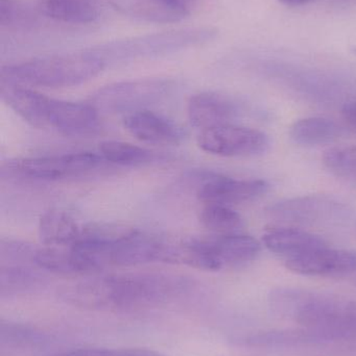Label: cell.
Here are the masks:
<instances>
[{
	"label": "cell",
	"mask_w": 356,
	"mask_h": 356,
	"mask_svg": "<svg viewBox=\"0 0 356 356\" xmlns=\"http://www.w3.org/2000/svg\"><path fill=\"white\" fill-rule=\"evenodd\" d=\"M173 89L167 79H144L111 83L92 96L91 104L107 113H130L161 102Z\"/></svg>",
	"instance_id": "4"
},
{
	"label": "cell",
	"mask_w": 356,
	"mask_h": 356,
	"mask_svg": "<svg viewBox=\"0 0 356 356\" xmlns=\"http://www.w3.org/2000/svg\"><path fill=\"white\" fill-rule=\"evenodd\" d=\"M100 125L98 110L92 104L52 99L47 127L68 136L93 134Z\"/></svg>",
	"instance_id": "11"
},
{
	"label": "cell",
	"mask_w": 356,
	"mask_h": 356,
	"mask_svg": "<svg viewBox=\"0 0 356 356\" xmlns=\"http://www.w3.org/2000/svg\"><path fill=\"white\" fill-rule=\"evenodd\" d=\"M350 50H351V51H353V54H355V56H356V45L353 46V47L350 48Z\"/></svg>",
	"instance_id": "32"
},
{
	"label": "cell",
	"mask_w": 356,
	"mask_h": 356,
	"mask_svg": "<svg viewBox=\"0 0 356 356\" xmlns=\"http://www.w3.org/2000/svg\"><path fill=\"white\" fill-rule=\"evenodd\" d=\"M2 100L25 122L35 127H47L48 112L52 98L18 83L1 81Z\"/></svg>",
	"instance_id": "14"
},
{
	"label": "cell",
	"mask_w": 356,
	"mask_h": 356,
	"mask_svg": "<svg viewBox=\"0 0 356 356\" xmlns=\"http://www.w3.org/2000/svg\"><path fill=\"white\" fill-rule=\"evenodd\" d=\"M342 129L334 121L322 117H309L296 121L290 129L293 141L302 146H320L336 141Z\"/></svg>",
	"instance_id": "20"
},
{
	"label": "cell",
	"mask_w": 356,
	"mask_h": 356,
	"mask_svg": "<svg viewBox=\"0 0 356 356\" xmlns=\"http://www.w3.org/2000/svg\"><path fill=\"white\" fill-rule=\"evenodd\" d=\"M326 343L332 342L324 332L309 327L257 332L242 337L238 340V344L242 346L270 349L295 348Z\"/></svg>",
	"instance_id": "16"
},
{
	"label": "cell",
	"mask_w": 356,
	"mask_h": 356,
	"mask_svg": "<svg viewBox=\"0 0 356 356\" xmlns=\"http://www.w3.org/2000/svg\"><path fill=\"white\" fill-rule=\"evenodd\" d=\"M33 264L41 269L59 274L95 273L92 266L71 246L37 248Z\"/></svg>",
	"instance_id": "19"
},
{
	"label": "cell",
	"mask_w": 356,
	"mask_h": 356,
	"mask_svg": "<svg viewBox=\"0 0 356 356\" xmlns=\"http://www.w3.org/2000/svg\"><path fill=\"white\" fill-rule=\"evenodd\" d=\"M38 247L27 243L14 240H1L0 243V255L2 261H31Z\"/></svg>",
	"instance_id": "28"
},
{
	"label": "cell",
	"mask_w": 356,
	"mask_h": 356,
	"mask_svg": "<svg viewBox=\"0 0 356 356\" xmlns=\"http://www.w3.org/2000/svg\"><path fill=\"white\" fill-rule=\"evenodd\" d=\"M215 35L217 31L208 27L179 29L110 42L90 51L104 58L106 63L109 58L160 56L206 43Z\"/></svg>",
	"instance_id": "3"
},
{
	"label": "cell",
	"mask_w": 356,
	"mask_h": 356,
	"mask_svg": "<svg viewBox=\"0 0 356 356\" xmlns=\"http://www.w3.org/2000/svg\"><path fill=\"white\" fill-rule=\"evenodd\" d=\"M187 114L192 127L204 131L231 123L240 114V106L227 96L203 92L190 97Z\"/></svg>",
	"instance_id": "12"
},
{
	"label": "cell",
	"mask_w": 356,
	"mask_h": 356,
	"mask_svg": "<svg viewBox=\"0 0 356 356\" xmlns=\"http://www.w3.org/2000/svg\"><path fill=\"white\" fill-rule=\"evenodd\" d=\"M343 117L345 120L356 127V102H349V104H345L344 108L342 110Z\"/></svg>",
	"instance_id": "30"
},
{
	"label": "cell",
	"mask_w": 356,
	"mask_h": 356,
	"mask_svg": "<svg viewBox=\"0 0 356 356\" xmlns=\"http://www.w3.org/2000/svg\"><path fill=\"white\" fill-rule=\"evenodd\" d=\"M107 63L90 50L33 58L2 67L1 81L46 88L81 85L102 72Z\"/></svg>",
	"instance_id": "2"
},
{
	"label": "cell",
	"mask_w": 356,
	"mask_h": 356,
	"mask_svg": "<svg viewBox=\"0 0 356 356\" xmlns=\"http://www.w3.org/2000/svg\"><path fill=\"white\" fill-rule=\"evenodd\" d=\"M44 14L61 22L87 24L100 16L98 0H45Z\"/></svg>",
	"instance_id": "21"
},
{
	"label": "cell",
	"mask_w": 356,
	"mask_h": 356,
	"mask_svg": "<svg viewBox=\"0 0 356 356\" xmlns=\"http://www.w3.org/2000/svg\"><path fill=\"white\" fill-rule=\"evenodd\" d=\"M52 336L37 328L21 323L1 322L0 341L2 345L17 348H36L52 342Z\"/></svg>",
	"instance_id": "23"
},
{
	"label": "cell",
	"mask_w": 356,
	"mask_h": 356,
	"mask_svg": "<svg viewBox=\"0 0 356 356\" xmlns=\"http://www.w3.org/2000/svg\"><path fill=\"white\" fill-rule=\"evenodd\" d=\"M105 160L93 152L22 159L8 165L10 175L33 180H58L79 177L100 168Z\"/></svg>",
	"instance_id": "5"
},
{
	"label": "cell",
	"mask_w": 356,
	"mask_h": 356,
	"mask_svg": "<svg viewBox=\"0 0 356 356\" xmlns=\"http://www.w3.org/2000/svg\"><path fill=\"white\" fill-rule=\"evenodd\" d=\"M323 164L334 177L356 184V145L330 148L324 152Z\"/></svg>",
	"instance_id": "26"
},
{
	"label": "cell",
	"mask_w": 356,
	"mask_h": 356,
	"mask_svg": "<svg viewBox=\"0 0 356 356\" xmlns=\"http://www.w3.org/2000/svg\"><path fill=\"white\" fill-rule=\"evenodd\" d=\"M263 241L271 252L286 257V261L327 247L319 236L296 227L272 228L265 232Z\"/></svg>",
	"instance_id": "15"
},
{
	"label": "cell",
	"mask_w": 356,
	"mask_h": 356,
	"mask_svg": "<svg viewBox=\"0 0 356 356\" xmlns=\"http://www.w3.org/2000/svg\"><path fill=\"white\" fill-rule=\"evenodd\" d=\"M194 284L185 276L165 273H130L91 278L65 286V302L88 309H134L175 300Z\"/></svg>",
	"instance_id": "1"
},
{
	"label": "cell",
	"mask_w": 356,
	"mask_h": 356,
	"mask_svg": "<svg viewBox=\"0 0 356 356\" xmlns=\"http://www.w3.org/2000/svg\"><path fill=\"white\" fill-rule=\"evenodd\" d=\"M286 267L300 275L341 277L356 272V252L324 247L288 259Z\"/></svg>",
	"instance_id": "10"
},
{
	"label": "cell",
	"mask_w": 356,
	"mask_h": 356,
	"mask_svg": "<svg viewBox=\"0 0 356 356\" xmlns=\"http://www.w3.org/2000/svg\"><path fill=\"white\" fill-rule=\"evenodd\" d=\"M18 8L13 0H0V23L8 25L16 20Z\"/></svg>",
	"instance_id": "29"
},
{
	"label": "cell",
	"mask_w": 356,
	"mask_h": 356,
	"mask_svg": "<svg viewBox=\"0 0 356 356\" xmlns=\"http://www.w3.org/2000/svg\"><path fill=\"white\" fill-rule=\"evenodd\" d=\"M45 277L31 268L21 265L2 266L0 270V292L4 295L23 294L41 288Z\"/></svg>",
	"instance_id": "22"
},
{
	"label": "cell",
	"mask_w": 356,
	"mask_h": 356,
	"mask_svg": "<svg viewBox=\"0 0 356 356\" xmlns=\"http://www.w3.org/2000/svg\"><path fill=\"white\" fill-rule=\"evenodd\" d=\"M263 179H235L219 175H209L199 188L198 198L206 204L231 207L255 200L269 191Z\"/></svg>",
	"instance_id": "9"
},
{
	"label": "cell",
	"mask_w": 356,
	"mask_h": 356,
	"mask_svg": "<svg viewBox=\"0 0 356 356\" xmlns=\"http://www.w3.org/2000/svg\"><path fill=\"white\" fill-rule=\"evenodd\" d=\"M198 246L206 271L246 265L256 259L261 249L256 238L240 234L198 238Z\"/></svg>",
	"instance_id": "8"
},
{
	"label": "cell",
	"mask_w": 356,
	"mask_h": 356,
	"mask_svg": "<svg viewBox=\"0 0 356 356\" xmlns=\"http://www.w3.org/2000/svg\"><path fill=\"white\" fill-rule=\"evenodd\" d=\"M198 145L203 152L215 156H254L267 152L270 140L258 129L228 123L201 131Z\"/></svg>",
	"instance_id": "7"
},
{
	"label": "cell",
	"mask_w": 356,
	"mask_h": 356,
	"mask_svg": "<svg viewBox=\"0 0 356 356\" xmlns=\"http://www.w3.org/2000/svg\"><path fill=\"white\" fill-rule=\"evenodd\" d=\"M100 156L107 163L119 166H138L152 162L153 152L121 141H107L100 145Z\"/></svg>",
	"instance_id": "24"
},
{
	"label": "cell",
	"mask_w": 356,
	"mask_h": 356,
	"mask_svg": "<svg viewBox=\"0 0 356 356\" xmlns=\"http://www.w3.org/2000/svg\"><path fill=\"white\" fill-rule=\"evenodd\" d=\"M112 2L125 14L148 22H180L189 13L184 0H112Z\"/></svg>",
	"instance_id": "17"
},
{
	"label": "cell",
	"mask_w": 356,
	"mask_h": 356,
	"mask_svg": "<svg viewBox=\"0 0 356 356\" xmlns=\"http://www.w3.org/2000/svg\"><path fill=\"white\" fill-rule=\"evenodd\" d=\"M265 213L281 223L322 225L346 218L348 207L326 195H307L274 203L265 209Z\"/></svg>",
	"instance_id": "6"
},
{
	"label": "cell",
	"mask_w": 356,
	"mask_h": 356,
	"mask_svg": "<svg viewBox=\"0 0 356 356\" xmlns=\"http://www.w3.org/2000/svg\"><path fill=\"white\" fill-rule=\"evenodd\" d=\"M83 227L66 211H46L39 222V236L43 244L52 247H68L81 238Z\"/></svg>",
	"instance_id": "18"
},
{
	"label": "cell",
	"mask_w": 356,
	"mask_h": 356,
	"mask_svg": "<svg viewBox=\"0 0 356 356\" xmlns=\"http://www.w3.org/2000/svg\"><path fill=\"white\" fill-rule=\"evenodd\" d=\"M123 125L136 139L155 145L178 144L184 137L181 127L167 117L148 110L130 113L125 117Z\"/></svg>",
	"instance_id": "13"
},
{
	"label": "cell",
	"mask_w": 356,
	"mask_h": 356,
	"mask_svg": "<svg viewBox=\"0 0 356 356\" xmlns=\"http://www.w3.org/2000/svg\"><path fill=\"white\" fill-rule=\"evenodd\" d=\"M282 4L288 6H301L309 3L313 0H279Z\"/></svg>",
	"instance_id": "31"
},
{
	"label": "cell",
	"mask_w": 356,
	"mask_h": 356,
	"mask_svg": "<svg viewBox=\"0 0 356 356\" xmlns=\"http://www.w3.org/2000/svg\"><path fill=\"white\" fill-rule=\"evenodd\" d=\"M54 356H167L158 351L146 348H84L65 351Z\"/></svg>",
	"instance_id": "27"
},
{
	"label": "cell",
	"mask_w": 356,
	"mask_h": 356,
	"mask_svg": "<svg viewBox=\"0 0 356 356\" xmlns=\"http://www.w3.org/2000/svg\"><path fill=\"white\" fill-rule=\"evenodd\" d=\"M200 219L207 229L219 236L238 234L244 226L240 213L226 205L206 204Z\"/></svg>",
	"instance_id": "25"
}]
</instances>
